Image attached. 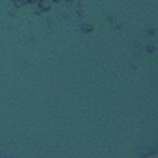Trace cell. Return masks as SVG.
Returning a JSON list of instances; mask_svg holds the SVG:
<instances>
[{
  "mask_svg": "<svg viewBox=\"0 0 158 158\" xmlns=\"http://www.w3.org/2000/svg\"><path fill=\"white\" fill-rule=\"evenodd\" d=\"M38 6H40L41 10H48L51 5H49V2L47 0H40L38 1Z\"/></svg>",
  "mask_w": 158,
  "mask_h": 158,
  "instance_id": "1",
  "label": "cell"
}]
</instances>
